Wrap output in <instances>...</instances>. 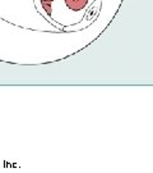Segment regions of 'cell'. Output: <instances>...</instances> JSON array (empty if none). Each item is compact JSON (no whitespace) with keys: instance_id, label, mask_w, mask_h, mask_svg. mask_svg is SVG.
<instances>
[{"instance_id":"1","label":"cell","mask_w":153,"mask_h":173,"mask_svg":"<svg viewBox=\"0 0 153 173\" xmlns=\"http://www.w3.org/2000/svg\"><path fill=\"white\" fill-rule=\"evenodd\" d=\"M65 3H67L69 9L78 12V10H82L87 5L88 0H65Z\"/></svg>"}]
</instances>
